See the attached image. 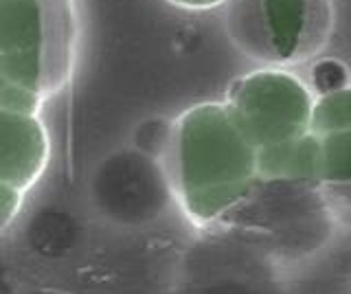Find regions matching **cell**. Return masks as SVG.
Returning a JSON list of instances; mask_svg holds the SVG:
<instances>
[{
    "label": "cell",
    "mask_w": 351,
    "mask_h": 294,
    "mask_svg": "<svg viewBox=\"0 0 351 294\" xmlns=\"http://www.w3.org/2000/svg\"><path fill=\"white\" fill-rule=\"evenodd\" d=\"M173 5H182L186 9H208L215 5H222L224 0H171Z\"/></svg>",
    "instance_id": "cell-1"
},
{
    "label": "cell",
    "mask_w": 351,
    "mask_h": 294,
    "mask_svg": "<svg viewBox=\"0 0 351 294\" xmlns=\"http://www.w3.org/2000/svg\"><path fill=\"white\" fill-rule=\"evenodd\" d=\"M349 294H351V292H349Z\"/></svg>",
    "instance_id": "cell-2"
}]
</instances>
